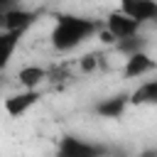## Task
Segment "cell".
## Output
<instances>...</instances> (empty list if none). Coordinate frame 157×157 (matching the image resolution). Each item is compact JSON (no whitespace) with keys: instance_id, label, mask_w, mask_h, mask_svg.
I'll return each mask as SVG.
<instances>
[{"instance_id":"obj_8","label":"cell","mask_w":157,"mask_h":157,"mask_svg":"<svg viewBox=\"0 0 157 157\" xmlns=\"http://www.w3.org/2000/svg\"><path fill=\"white\" fill-rule=\"evenodd\" d=\"M128 101H130V98H128L125 93L113 96V98H105V101H101V103L96 105V113H98V115H103V118H118V115H123V110H125Z\"/></svg>"},{"instance_id":"obj_12","label":"cell","mask_w":157,"mask_h":157,"mask_svg":"<svg viewBox=\"0 0 157 157\" xmlns=\"http://www.w3.org/2000/svg\"><path fill=\"white\" fill-rule=\"evenodd\" d=\"M22 37V32H15V29H2V44H5V54H2V64H7L12 59V52H15V44L17 39Z\"/></svg>"},{"instance_id":"obj_14","label":"cell","mask_w":157,"mask_h":157,"mask_svg":"<svg viewBox=\"0 0 157 157\" xmlns=\"http://www.w3.org/2000/svg\"><path fill=\"white\" fill-rule=\"evenodd\" d=\"M17 7V0H0V10L7 12V10H15Z\"/></svg>"},{"instance_id":"obj_2","label":"cell","mask_w":157,"mask_h":157,"mask_svg":"<svg viewBox=\"0 0 157 157\" xmlns=\"http://www.w3.org/2000/svg\"><path fill=\"white\" fill-rule=\"evenodd\" d=\"M37 20H39V12H37V10H22V7L7 10V12H2V17H0L2 29H15V32H22V34H25Z\"/></svg>"},{"instance_id":"obj_1","label":"cell","mask_w":157,"mask_h":157,"mask_svg":"<svg viewBox=\"0 0 157 157\" xmlns=\"http://www.w3.org/2000/svg\"><path fill=\"white\" fill-rule=\"evenodd\" d=\"M101 29H103V25L98 20H88V17H78V15H56L52 44L59 52H69V49L78 47L81 42L91 39L93 34H98Z\"/></svg>"},{"instance_id":"obj_6","label":"cell","mask_w":157,"mask_h":157,"mask_svg":"<svg viewBox=\"0 0 157 157\" xmlns=\"http://www.w3.org/2000/svg\"><path fill=\"white\" fill-rule=\"evenodd\" d=\"M101 152H103V147L81 142L78 137H71V135H66L59 145V155H64V157H93V155H101Z\"/></svg>"},{"instance_id":"obj_13","label":"cell","mask_w":157,"mask_h":157,"mask_svg":"<svg viewBox=\"0 0 157 157\" xmlns=\"http://www.w3.org/2000/svg\"><path fill=\"white\" fill-rule=\"evenodd\" d=\"M98 59H101V54H86V56L81 59V64H78V66H81V71H86V74H88V71H93V69L98 66Z\"/></svg>"},{"instance_id":"obj_4","label":"cell","mask_w":157,"mask_h":157,"mask_svg":"<svg viewBox=\"0 0 157 157\" xmlns=\"http://www.w3.org/2000/svg\"><path fill=\"white\" fill-rule=\"evenodd\" d=\"M120 10L140 22H157V0H120Z\"/></svg>"},{"instance_id":"obj_3","label":"cell","mask_w":157,"mask_h":157,"mask_svg":"<svg viewBox=\"0 0 157 157\" xmlns=\"http://www.w3.org/2000/svg\"><path fill=\"white\" fill-rule=\"evenodd\" d=\"M105 27H108L118 39H123V37H132V34H137V29L142 27V22L135 20V17H130L128 12L120 10V12H110V15H108Z\"/></svg>"},{"instance_id":"obj_9","label":"cell","mask_w":157,"mask_h":157,"mask_svg":"<svg viewBox=\"0 0 157 157\" xmlns=\"http://www.w3.org/2000/svg\"><path fill=\"white\" fill-rule=\"evenodd\" d=\"M130 103H135V105L157 103V78H155V81L142 83L140 88H135V91H132V96H130Z\"/></svg>"},{"instance_id":"obj_7","label":"cell","mask_w":157,"mask_h":157,"mask_svg":"<svg viewBox=\"0 0 157 157\" xmlns=\"http://www.w3.org/2000/svg\"><path fill=\"white\" fill-rule=\"evenodd\" d=\"M152 69H157V61L150 59L145 52H135V54L128 56L125 69H123V76H125V78H135V76H142V74H147V71H152Z\"/></svg>"},{"instance_id":"obj_10","label":"cell","mask_w":157,"mask_h":157,"mask_svg":"<svg viewBox=\"0 0 157 157\" xmlns=\"http://www.w3.org/2000/svg\"><path fill=\"white\" fill-rule=\"evenodd\" d=\"M17 78H20V83H22L25 88H37V86L47 78V71H44L42 66H25V69H20Z\"/></svg>"},{"instance_id":"obj_11","label":"cell","mask_w":157,"mask_h":157,"mask_svg":"<svg viewBox=\"0 0 157 157\" xmlns=\"http://www.w3.org/2000/svg\"><path fill=\"white\" fill-rule=\"evenodd\" d=\"M142 47H145V39L142 37H137V34H132V37H123V39H118V52H123V54H135V52H142Z\"/></svg>"},{"instance_id":"obj_5","label":"cell","mask_w":157,"mask_h":157,"mask_svg":"<svg viewBox=\"0 0 157 157\" xmlns=\"http://www.w3.org/2000/svg\"><path fill=\"white\" fill-rule=\"evenodd\" d=\"M42 96H39V91L37 88H27L25 93H17V96H10V98H5V110L12 115V118H20L22 113H27L37 101H39Z\"/></svg>"}]
</instances>
